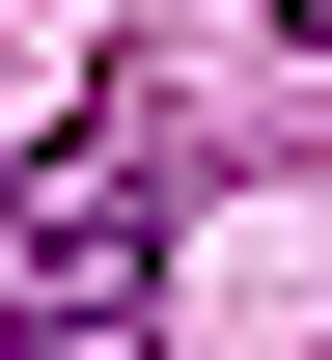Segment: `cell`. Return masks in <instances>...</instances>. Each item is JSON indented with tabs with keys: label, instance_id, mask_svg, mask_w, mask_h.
<instances>
[{
	"label": "cell",
	"instance_id": "cell-2",
	"mask_svg": "<svg viewBox=\"0 0 332 360\" xmlns=\"http://www.w3.org/2000/svg\"><path fill=\"white\" fill-rule=\"evenodd\" d=\"M277 28H305V56H332V0H277Z\"/></svg>",
	"mask_w": 332,
	"mask_h": 360
},
{
	"label": "cell",
	"instance_id": "cell-1",
	"mask_svg": "<svg viewBox=\"0 0 332 360\" xmlns=\"http://www.w3.org/2000/svg\"><path fill=\"white\" fill-rule=\"evenodd\" d=\"M139 277H166V139H55L0 194V333H111Z\"/></svg>",
	"mask_w": 332,
	"mask_h": 360
}]
</instances>
